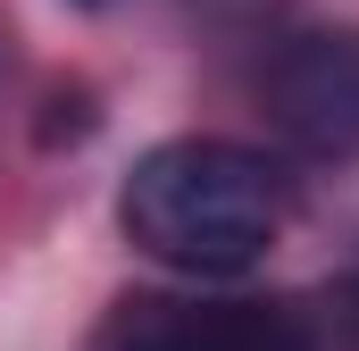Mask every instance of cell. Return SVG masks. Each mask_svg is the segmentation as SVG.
<instances>
[{"mask_svg": "<svg viewBox=\"0 0 359 351\" xmlns=\"http://www.w3.org/2000/svg\"><path fill=\"white\" fill-rule=\"evenodd\" d=\"M276 126L309 151H359V42L351 34H301L268 67Z\"/></svg>", "mask_w": 359, "mask_h": 351, "instance_id": "cell-3", "label": "cell"}, {"mask_svg": "<svg viewBox=\"0 0 359 351\" xmlns=\"http://www.w3.org/2000/svg\"><path fill=\"white\" fill-rule=\"evenodd\" d=\"M92 351H318L309 318L251 293H134L100 318Z\"/></svg>", "mask_w": 359, "mask_h": 351, "instance_id": "cell-2", "label": "cell"}, {"mask_svg": "<svg viewBox=\"0 0 359 351\" xmlns=\"http://www.w3.org/2000/svg\"><path fill=\"white\" fill-rule=\"evenodd\" d=\"M343 310H351V326H359V260H351V276H343Z\"/></svg>", "mask_w": 359, "mask_h": 351, "instance_id": "cell-4", "label": "cell"}, {"mask_svg": "<svg viewBox=\"0 0 359 351\" xmlns=\"http://www.w3.org/2000/svg\"><path fill=\"white\" fill-rule=\"evenodd\" d=\"M117 226L142 260L176 267L192 284H217V276H243L276 251L284 176L243 143L184 134V143H159L134 159L126 192H117Z\"/></svg>", "mask_w": 359, "mask_h": 351, "instance_id": "cell-1", "label": "cell"}]
</instances>
